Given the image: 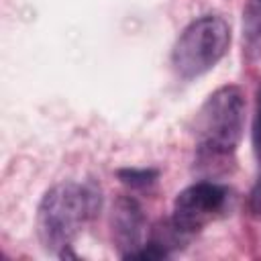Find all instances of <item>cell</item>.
<instances>
[{"instance_id":"obj_1","label":"cell","mask_w":261,"mask_h":261,"mask_svg":"<svg viewBox=\"0 0 261 261\" xmlns=\"http://www.w3.org/2000/svg\"><path fill=\"white\" fill-rule=\"evenodd\" d=\"M100 206L102 192L94 181H61L49 188L37 208V237L43 249L59 257H75L69 249Z\"/></svg>"},{"instance_id":"obj_7","label":"cell","mask_w":261,"mask_h":261,"mask_svg":"<svg viewBox=\"0 0 261 261\" xmlns=\"http://www.w3.org/2000/svg\"><path fill=\"white\" fill-rule=\"evenodd\" d=\"M159 171L153 167H124L118 169V179L128 188H147L157 179Z\"/></svg>"},{"instance_id":"obj_2","label":"cell","mask_w":261,"mask_h":261,"mask_svg":"<svg viewBox=\"0 0 261 261\" xmlns=\"http://www.w3.org/2000/svg\"><path fill=\"white\" fill-rule=\"evenodd\" d=\"M247 100L245 92L226 84L216 88L200 106L196 114V147L202 159L230 157L245 130Z\"/></svg>"},{"instance_id":"obj_8","label":"cell","mask_w":261,"mask_h":261,"mask_svg":"<svg viewBox=\"0 0 261 261\" xmlns=\"http://www.w3.org/2000/svg\"><path fill=\"white\" fill-rule=\"evenodd\" d=\"M251 139H253V153H255V159L259 163V175L257 177H261V88L257 90V102H255Z\"/></svg>"},{"instance_id":"obj_5","label":"cell","mask_w":261,"mask_h":261,"mask_svg":"<svg viewBox=\"0 0 261 261\" xmlns=\"http://www.w3.org/2000/svg\"><path fill=\"white\" fill-rule=\"evenodd\" d=\"M112 241L122 259H130L133 253L143 245L145 214L141 204L133 196H118L112 206Z\"/></svg>"},{"instance_id":"obj_3","label":"cell","mask_w":261,"mask_h":261,"mask_svg":"<svg viewBox=\"0 0 261 261\" xmlns=\"http://www.w3.org/2000/svg\"><path fill=\"white\" fill-rule=\"evenodd\" d=\"M230 47V27L218 14H202L179 33L171 49L173 71L194 80L210 71Z\"/></svg>"},{"instance_id":"obj_4","label":"cell","mask_w":261,"mask_h":261,"mask_svg":"<svg viewBox=\"0 0 261 261\" xmlns=\"http://www.w3.org/2000/svg\"><path fill=\"white\" fill-rule=\"evenodd\" d=\"M230 198V190L218 181H196L175 196L169 220L184 237L190 239L220 218L226 212Z\"/></svg>"},{"instance_id":"obj_6","label":"cell","mask_w":261,"mask_h":261,"mask_svg":"<svg viewBox=\"0 0 261 261\" xmlns=\"http://www.w3.org/2000/svg\"><path fill=\"white\" fill-rule=\"evenodd\" d=\"M241 29L245 57L249 61L261 59V0H245Z\"/></svg>"}]
</instances>
